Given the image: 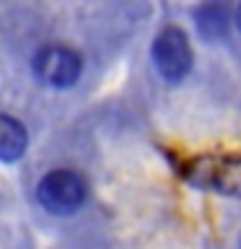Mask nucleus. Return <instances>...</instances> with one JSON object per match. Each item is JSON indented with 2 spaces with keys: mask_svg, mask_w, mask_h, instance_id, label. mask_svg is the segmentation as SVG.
I'll use <instances>...</instances> for the list:
<instances>
[{
  "mask_svg": "<svg viewBox=\"0 0 241 249\" xmlns=\"http://www.w3.org/2000/svg\"><path fill=\"white\" fill-rule=\"evenodd\" d=\"M197 34L207 44H225L233 29V3L231 0H202L192 13Z\"/></svg>",
  "mask_w": 241,
  "mask_h": 249,
  "instance_id": "5",
  "label": "nucleus"
},
{
  "mask_svg": "<svg viewBox=\"0 0 241 249\" xmlns=\"http://www.w3.org/2000/svg\"><path fill=\"white\" fill-rule=\"evenodd\" d=\"M151 62L163 83L169 86L182 83L192 73V65H194V52L187 31L179 26L161 29L151 44Z\"/></svg>",
  "mask_w": 241,
  "mask_h": 249,
  "instance_id": "2",
  "label": "nucleus"
},
{
  "mask_svg": "<svg viewBox=\"0 0 241 249\" xmlns=\"http://www.w3.org/2000/svg\"><path fill=\"white\" fill-rule=\"evenodd\" d=\"M31 70L42 86L65 91L78 83V78L83 73V60L75 50H70L65 44H47L34 54Z\"/></svg>",
  "mask_w": 241,
  "mask_h": 249,
  "instance_id": "4",
  "label": "nucleus"
},
{
  "mask_svg": "<svg viewBox=\"0 0 241 249\" xmlns=\"http://www.w3.org/2000/svg\"><path fill=\"white\" fill-rule=\"evenodd\" d=\"M179 174L194 190L215 192L223 197L241 195V159L236 153H202L179 166Z\"/></svg>",
  "mask_w": 241,
  "mask_h": 249,
  "instance_id": "1",
  "label": "nucleus"
},
{
  "mask_svg": "<svg viewBox=\"0 0 241 249\" xmlns=\"http://www.w3.org/2000/svg\"><path fill=\"white\" fill-rule=\"evenodd\" d=\"M29 132L21 120L0 112V163H16L26 156Z\"/></svg>",
  "mask_w": 241,
  "mask_h": 249,
  "instance_id": "6",
  "label": "nucleus"
},
{
  "mask_svg": "<svg viewBox=\"0 0 241 249\" xmlns=\"http://www.w3.org/2000/svg\"><path fill=\"white\" fill-rule=\"evenodd\" d=\"M88 197V184L73 169H52L39 179L36 202L50 215H73Z\"/></svg>",
  "mask_w": 241,
  "mask_h": 249,
  "instance_id": "3",
  "label": "nucleus"
}]
</instances>
